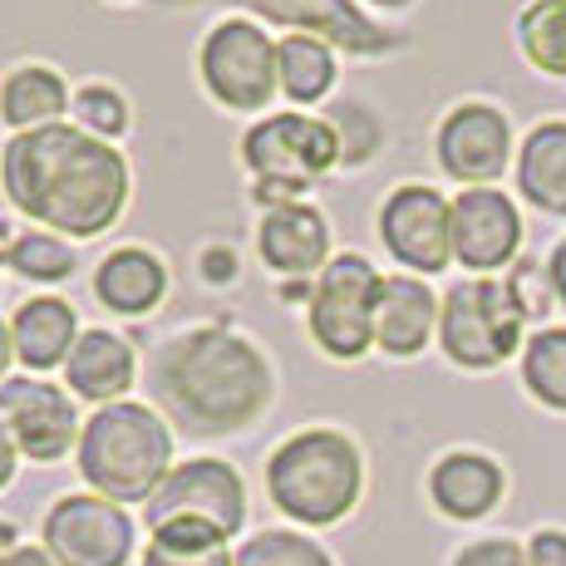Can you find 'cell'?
I'll return each mask as SVG.
<instances>
[{"instance_id":"6da1fadb","label":"cell","mask_w":566,"mask_h":566,"mask_svg":"<svg viewBox=\"0 0 566 566\" xmlns=\"http://www.w3.org/2000/svg\"><path fill=\"white\" fill-rule=\"evenodd\" d=\"M0 188L10 207L64 242H94L124 217L134 172L114 144L80 124L10 134L0 148Z\"/></svg>"},{"instance_id":"7a4b0ae2","label":"cell","mask_w":566,"mask_h":566,"mask_svg":"<svg viewBox=\"0 0 566 566\" xmlns=\"http://www.w3.org/2000/svg\"><path fill=\"white\" fill-rule=\"evenodd\" d=\"M154 409L188 439L247 433L276 399L271 360L227 325H192L158 345L148 365Z\"/></svg>"},{"instance_id":"3957f363","label":"cell","mask_w":566,"mask_h":566,"mask_svg":"<svg viewBox=\"0 0 566 566\" xmlns=\"http://www.w3.org/2000/svg\"><path fill=\"white\" fill-rule=\"evenodd\" d=\"M74 468L90 483V493L108 503H148L158 483L172 473V423L154 405L118 399L84 419Z\"/></svg>"},{"instance_id":"277c9868","label":"cell","mask_w":566,"mask_h":566,"mask_svg":"<svg viewBox=\"0 0 566 566\" xmlns=\"http://www.w3.org/2000/svg\"><path fill=\"white\" fill-rule=\"evenodd\" d=\"M365 493L360 443L340 429H301L266 459V497L301 527H335Z\"/></svg>"},{"instance_id":"5b68a950","label":"cell","mask_w":566,"mask_h":566,"mask_svg":"<svg viewBox=\"0 0 566 566\" xmlns=\"http://www.w3.org/2000/svg\"><path fill=\"white\" fill-rule=\"evenodd\" d=\"M242 163L256 182V202H306V192L340 163V138L331 118L306 108H281L261 114L242 138Z\"/></svg>"},{"instance_id":"8992f818","label":"cell","mask_w":566,"mask_h":566,"mask_svg":"<svg viewBox=\"0 0 566 566\" xmlns=\"http://www.w3.org/2000/svg\"><path fill=\"white\" fill-rule=\"evenodd\" d=\"M198 74L207 99L227 114H266L281 94L276 40L252 15H222L198 45Z\"/></svg>"},{"instance_id":"52a82bcc","label":"cell","mask_w":566,"mask_h":566,"mask_svg":"<svg viewBox=\"0 0 566 566\" xmlns=\"http://www.w3.org/2000/svg\"><path fill=\"white\" fill-rule=\"evenodd\" d=\"M379 266H369L360 252L331 256V266L315 276L306 296V331L315 350L331 360H365L375 350V306H379Z\"/></svg>"},{"instance_id":"ba28073f","label":"cell","mask_w":566,"mask_h":566,"mask_svg":"<svg viewBox=\"0 0 566 566\" xmlns=\"http://www.w3.org/2000/svg\"><path fill=\"white\" fill-rule=\"evenodd\" d=\"M522 321L507 281L468 276L439 301V345L459 369H497L522 345Z\"/></svg>"},{"instance_id":"9c48e42d","label":"cell","mask_w":566,"mask_h":566,"mask_svg":"<svg viewBox=\"0 0 566 566\" xmlns=\"http://www.w3.org/2000/svg\"><path fill=\"white\" fill-rule=\"evenodd\" d=\"M148 532L158 527H207L232 542L247 527V483L227 459H188L172 463V473L158 483V493L144 503Z\"/></svg>"},{"instance_id":"30bf717a","label":"cell","mask_w":566,"mask_h":566,"mask_svg":"<svg viewBox=\"0 0 566 566\" xmlns=\"http://www.w3.org/2000/svg\"><path fill=\"white\" fill-rule=\"evenodd\" d=\"M40 547L60 566H128L134 517L99 493H64L50 503Z\"/></svg>"},{"instance_id":"8fae6325","label":"cell","mask_w":566,"mask_h":566,"mask_svg":"<svg viewBox=\"0 0 566 566\" xmlns=\"http://www.w3.org/2000/svg\"><path fill=\"white\" fill-rule=\"evenodd\" d=\"M0 423L30 463H60L70 449H80L84 433L74 395L64 385H50L45 375H15L0 385Z\"/></svg>"},{"instance_id":"7c38bea8","label":"cell","mask_w":566,"mask_h":566,"mask_svg":"<svg viewBox=\"0 0 566 566\" xmlns=\"http://www.w3.org/2000/svg\"><path fill=\"white\" fill-rule=\"evenodd\" d=\"M379 242L413 276H439L453 261V202L439 188L405 182L379 207Z\"/></svg>"},{"instance_id":"4fadbf2b","label":"cell","mask_w":566,"mask_h":566,"mask_svg":"<svg viewBox=\"0 0 566 566\" xmlns=\"http://www.w3.org/2000/svg\"><path fill=\"white\" fill-rule=\"evenodd\" d=\"M439 163L463 188H488L513 163V124L493 104H459L439 124Z\"/></svg>"},{"instance_id":"5bb4252c","label":"cell","mask_w":566,"mask_h":566,"mask_svg":"<svg viewBox=\"0 0 566 566\" xmlns=\"http://www.w3.org/2000/svg\"><path fill=\"white\" fill-rule=\"evenodd\" d=\"M227 6H242L266 25H286L291 35H321L350 54H389L399 45V35L379 30L355 0H227Z\"/></svg>"},{"instance_id":"9a60e30c","label":"cell","mask_w":566,"mask_h":566,"mask_svg":"<svg viewBox=\"0 0 566 566\" xmlns=\"http://www.w3.org/2000/svg\"><path fill=\"white\" fill-rule=\"evenodd\" d=\"M522 247V212L503 188H463L453 198V261L473 276L507 266Z\"/></svg>"},{"instance_id":"2e32d148","label":"cell","mask_w":566,"mask_h":566,"mask_svg":"<svg viewBox=\"0 0 566 566\" xmlns=\"http://www.w3.org/2000/svg\"><path fill=\"white\" fill-rule=\"evenodd\" d=\"M256 252L276 276H321L331 266V222L315 202H276L256 222Z\"/></svg>"},{"instance_id":"e0dca14e","label":"cell","mask_w":566,"mask_h":566,"mask_svg":"<svg viewBox=\"0 0 566 566\" xmlns=\"http://www.w3.org/2000/svg\"><path fill=\"white\" fill-rule=\"evenodd\" d=\"M439 331V301L423 276H385L375 306V350L389 360H413Z\"/></svg>"},{"instance_id":"ac0fdd59","label":"cell","mask_w":566,"mask_h":566,"mask_svg":"<svg viewBox=\"0 0 566 566\" xmlns=\"http://www.w3.org/2000/svg\"><path fill=\"white\" fill-rule=\"evenodd\" d=\"M138 379V355L124 335L114 331H84L80 345L64 360V385L74 399H90L94 409L118 405Z\"/></svg>"},{"instance_id":"d6986e66","label":"cell","mask_w":566,"mask_h":566,"mask_svg":"<svg viewBox=\"0 0 566 566\" xmlns=\"http://www.w3.org/2000/svg\"><path fill=\"white\" fill-rule=\"evenodd\" d=\"M80 335H84L80 315L60 296H30L25 306H15V315H10V340H15V360L25 365V375L64 369Z\"/></svg>"},{"instance_id":"ffe728a7","label":"cell","mask_w":566,"mask_h":566,"mask_svg":"<svg viewBox=\"0 0 566 566\" xmlns=\"http://www.w3.org/2000/svg\"><path fill=\"white\" fill-rule=\"evenodd\" d=\"M94 296L114 315H154L168 296V261L148 247H114L94 271Z\"/></svg>"},{"instance_id":"44dd1931","label":"cell","mask_w":566,"mask_h":566,"mask_svg":"<svg viewBox=\"0 0 566 566\" xmlns=\"http://www.w3.org/2000/svg\"><path fill=\"white\" fill-rule=\"evenodd\" d=\"M503 488H507L503 468L488 459V453H449V459H439L429 473L433 507L453 522L488 517L497 503H503Z\"/></svg>"},{"instance_id":"7402d4cb","label":"cell","mask_w":566,"mask_h":566,"mask_svg":"<svg viewBox=\"0 0 566 566\" xmlns=\"http://www.w3.org/2000/svg\"><path fill=\"white\" fill-rule=\"evenodd\" d=\"M74 108V94L54 64H15L0 80V124L10 134H30V128L64 124Z\"/></svg>"},{"instance_id":"603a6c76","label":"cell","mask_w":566,"mask_h":566,"mask_svg":"<svg viewBox=\"0 0 566 566\" xmlns=\"http://www.w3.org/2000/svg\"><path fill=\"white\" fill-rule=\"evenodd\" d=\"M517 188L542 212H566V124H537L517 154Z\"/></svg>"},{"instance_id":"cb8c5ba5","label":"cell","mask_w":566,"mask_h":566,"mask_svg":"<svg viewBox=\"0 0 566 566\" xmlns=\"http://www.w3.org/2000/svg\"><path fill=\"white\" fill-rule=\"evenodd\" d=\"M276 74H281V94L296 108L321 104L335 90V45L321 35H281L276 40Z\"/></svg>"},{"instance_id":"d4e9b609","label":"cell","mask_w":566,"mask_h":566,"mask_svg":"<svg viewBox=\"0 0 566 566\" xmlns=\"http://www.w3.org/2000/svg\"><path fill=\"white\" fill-rule=\"evenodd\" d=\"M517 45L552 80H566V0H532L517 15Z\"/></svg>"},{"instance_id":"484cf974","label":"cell","mask_w":566,"mask_h":566,"mask_svg":"<svg viewBox=\"0 0 566 566\" xmlns=\"http://www.w3.org/2000/svg\"><path fill=\"white\" fill-rule=\"evenodd\" d=\"M144 566H237V552H227V537L202 527H158L148 532V552Z\"/></svg>"},{"instance_id":"4316f807","label":"cell","mask_w":566,"mask_h":566,"mask_svg":"<svg viewBox=\"0 0 566 566\" xmlns=\"http://www.w3.org/2000/svg\"><path fill=\"white\" fill-rule=\"evenodd\" d=\"M522 385L532 389V399L566 413V331L562 325H547V331H537L522 345Z\"/></svg>"},{"instance_id":"83f0119b","label":"cell","mask_w":566,"mask_h":566,"mask_svg":"<svg viewBox=\"0 0 566 566\" xmlns=\"http://www.w3.org/2000/svg\"><path fill=\"white\" fill-rule=\"evenodd\" d=\"M6 266L25 281L54 286V281L74 276V252H70V242L54 232H20V237H10V247H6Z\"/></svg>"},{"instance_id":"f1b7e54d","label":"cell","mask_w":566,"mask_h":566,"mask_svg":"<svg viewBox=\"0 0 566 566\" xmlns=\"http://www.w3.org/2000/svg\"><path fill=\"white\" fill-rule=\"evenodd\" d=\"M237 566H335V557L296 527H266L237 547Z\"/></svg>"},{"instance_id":"f546056e","label":"cell","mask_w":566,"mask_h":566,"mask_svg":"<svg viewBox=\"0 0 566 566\" xmlns=\"http://www.w3.org/2000/svg\"><path fill=\"white\" fill-rule=\"evenodd\" d=\"M70 124H80L84 134L104 138V144H118V138L128 134V99L114 84H80V90H74Z\"/></svg>"},{"instance_id":"4dcf8cb0","label":"cell","mask_w":566,"mask_h":566,"mask_svg":"<svg viewBox=\"0 0 566 566\" xmlns=\"http://www.w3.org/2000/svg\"><path fill=\"white\" fill-rule=\"evenodd\" d=\"M325 118H331L335 138H340V163H345V168H360V163L375 158V148H379V124H375V114H369L365 104L340 99Z\"/></svg>"},{"instance_id":"1f68e13d","label":"cell","mask_w":566,"mask_h":566,"mask_svg":"<svg viewBox=\"0 0 566 566\" xmlns=\"http://www.w3.org/2000/svg\"><path fill=\"white\" fill-rule=\"evenodd\" d=\"M507 291H513V301L522 306V315H547L552 311V276L547 266H537V261H517L513 276H507Z\"/></svg>"},{"instance_id":"d6a6232c","label":"cell","mask_w":566,"mask_h":566,"mask_svg":"<svg viewBox=\"0 0 566 566\" xmlns=\"http://www.w3.org/2000/svg\"><path fill=\"white\" fill-rule=\"evenodd\" d=\"M453 566H527V547H517L507 537H483L473 547H463Z\"/></svg>"},{"instance_id":"836d02e7","label":"cell","mask_w":566,"mask_h":566,"mask_svg":"<svg viewBox=\"0 0 566 566\" xmlns=\"http://www.w3.org/2000/svg\"><path fill=\"white\" fill-rule=\"evenodd\" d=\"M527 566H566V532H537L527 542Z\"/></svg>"},{"instance_id":"e575fe53","label":"cell","mask_w":566,"mask_h":566,"mask_svg":"<svg viewBox=\"0 0 566 566\" xmlns=\"http://www.w3.org/2000/svg\"><path fill=\"white\" fill-rule=\"evenodd\" d=\"M15 468H20V449H15V439L6 433V423H0V493L10 488V478H15Z\"/></svg>"},{"instance_id":"d590c367","label":"cell","mask_w":566,"mask_h":566,"mask_svg":"<svg viewBox=\"0 0 566 566\" xmlns=\"http://www.w3.org/2000/svg\"><path fill=\"white\" fill-rule=\"evenodd\" d=\"M547 276H552V291H557V301L566 306V242L552 247V261H547Z\"/></svg>"},{"instance_id":"8d00e7d4","label":"cell","mask_w":566,"mask_h":566,"mask_svg":"<svg viewBox=\"0 0 566 566\" xmlns=\"http://www.w3.org/2000/svg\"><path fill=\"white\" fill-rule=\"evenodd\" d=\"M0 566H60V562H54V557H50V552H45V547H20V552H15V557H6V562H0Z\"/></svg>"},{"instance_id":"74e56055","label":"cell","mask_w":566,"mask_h":566,"mask_svg":"<svg viewBox=\"0 0 566 566\" xmlns=\"http://www.w3.org/2000/svg\"><path fill=\"white\" fill-rule=\"evenodd\" d=\"M10 365H15V340H10V321H0V385L10 379Z\"/></svg>"},{"instance_id":"f35d334b","label":"cell","mask_w":566,"mask_h":566,"mask_svg":"<svg viewBox=\"0 0 566 566\" xmlns=\"http://www.w3.org/2000/svg\"><path fill=\"white\" fill-rule=\"evenodd\" d=\"M15 552H20V532H15V522L0 517V562L15 557Z\"/></svg>"},{"instance_id":"ab89813d","label":"cell","mask_w":566,"mask_h":566,"mask_svg":"<svg viewBox=\"0 0 566 566\" xmlns=\"http://www.w3.org/2000/svg\"><path fill=\"white\" fill-rule=\"evenodd\" d=\"M369 6H385V10H405V6H413V0H369Z\"/></svg>"}]
</instances>
